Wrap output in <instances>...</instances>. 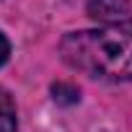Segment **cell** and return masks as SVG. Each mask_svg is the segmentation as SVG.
Instances as JSON below:
<instances>
[{"mask_svg":"<svg viewBox=\"0 0 132 132\" xmlns=\"http://www.w3.org/2000/svg\"><path fill=\"white\" fill-rule=\"evenodd\" d=\"M60 49L75 70L104 80H132V34L122 26L73 31Z\"/></svg>","mask_w":132,"mask_h":132,"instance_id":"1","label":"cell"},{"mask_svg":"<svg viewBox=\"0 0 132 132\" xmlns=\"http://www.w3.org/2000/svg\"><path fill=\"white\" fill-rule=\"evenodd\" d=\"M0 132H16V104L0 88Z\"/></svg>","mask_w":132,"mask_h":132,"instance_id":"2","label":"cell"},{"mask_svg":"<svg viewBox=\"0 0 132 132\" xmlns=\"http://www.w3.org/2000/svg\"><path fill=\"white\" fill-rule=\"evenodd\" d=\"M52 93H54V101H60V104H75V101L80 98L78 88H73V86H68V83L52 86Z\"/></svg>","mask_w":132,"mask_h":132,"instance_id":"3","label":"cell"},{"mask_svg":"<svg viewBox=\"0 0 132 132\" xmlns=\"http://www.w3.org/2000/svg\"><path fill=\"white\" fill-rule=\"evenodd\" d=\"M8 54H11V44H8V39L3 36V31H0V65H5Z\"/></svg>","mask_w":132,"mask_h":132,"instance_id":"4","label":"cell"}]
</instances>
